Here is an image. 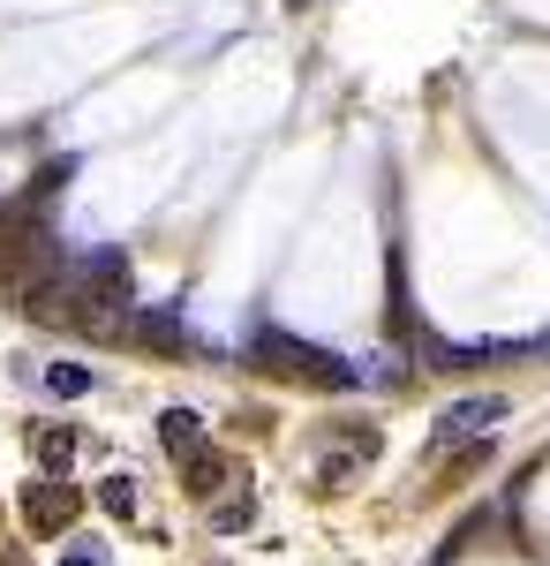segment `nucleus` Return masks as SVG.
<instances>
[{
    "label": "nucleus",
    "mask_w": 550,
    "mask_h": 566,
    "mask_svg": "<svg viewBox=\"0 0 550 566\" xmlns=\"http://www.w3.org/2000/svg\"><path fill=\"white\" fill-rule=\"evenodd\" d=\"M506 416H512V400H498V392H467V400H453V408L430 423V461H445L453 446H475V438H498Z\"/></svg>",
    "instance_id": "obj_1"
},
{
    "label": "nucleus",
    "mask_w": 550,
    "mask_h": 566,
    "mask_svg": "<svg viewBox=\"0 0 550 566\" xmlns=\"http://www.w3.org/2000/svg\"><path fill=\"white\" fill-rule=\"evenodd\" d=\"M45 386L61 392V400H84V392H91V370H84V363H53V370H45Z\"/></svg>",
    "instance_id": "obj_10"
},
{
    "label": "nucleus",
    "mask_w": 550,
    "mask_h": 566,
    "mask_svg": "<svg viewBox=\"0 0 550 566\" xmlns=\"http://www.w3.org/2000/svg\"><path fill=\"white\" fill-rule=\"evenodd\" d=\"M76 446H84V438L68 431V423H31V461H39V476H68V469H76Z\"/></svg>",
    "instance_id": "obj_6"
},
{
    "label": "nucleus",
    "mask_w": 550,
    "mask_h": 566,
    "mask_svg": "<svg viewBox=\"0 0 550 566\" xmlns=\"http://www.w3.org/2000/svg\"><path fill=\"white\" fill-rule=\"evenodd\" d=\"M181 483H189V491H197V499H204V506H212L219 491H226V483H234V461H226V453H219V446H204V453H197V461H189V469H181Z\"/></svg>",
    "instance_id": "obj_7"
},
{
    "label": "nucleus",
    "mask_w": 550,
    "mask_h": 566,
    "mask_svg": "<svg viewBox=\"0 0 550 566\" xmlns=\"http://www.w3.org/2000/svg\"><path fill=\"white\" fill-rule=\"evenodd\" d=\"M23 522L39 528V536H68V522H76V491L61 476H31L23 483Z\"/></svg>",
    "instance_id": "obj_3"
},
{
    "label": "nucleus",
    "mask_w": 550,
    "mask_h": 566,
    "mask_svg": "<svg viewBox=\"0 0 550 566\" xmlns=\"http://www.w3.org/2000/svg\"><path fill=\"white\" fill-rule=\"evenodd\" d=\"M61 566H106V552H91V544H68V559Z\"/></svg>",
    "instance_id": "obj_11"
},
{
    "label": "nucleus",
    "mask_w": 550,
    "mask_h": 566,
    "mask_svg": "<svg viewBox=\"0 0 550 566\" xmlns=\"http://www.w3.org/2000/svg\"><path fill=\"white\" fill-rule=\"evenodd\" d=\"M256 355H272V370H287V378H317V386H332V392L355 386V370L339 355L309 348V340H287V333H256Z\"/></svg>",
    "instance_id": "obj_2"
},
{
    "label": "nucleus",
    "mask_w": 550,
    "mask_h": 566,
    "mask_svg": "<svg viewBox=\"0 0 550 566\" xmlns=\"http://www.w3.org/2000/svg\"><path fill=\"white\" fill-rule=\"evenodd\" d=\"M250 522H256V491H250V483L226 491V499H212V528H219V536H242Z\"/></svg>",
    "instance_id": "obj_8"
},
{
    "label": "nucleus",
    "mask_w": 550,
    "mask_h": 566,
    "mask_svg": "<svg viewBox=\"0 0 550 566\" xmlns=\"http://www.w3.org/2000/svg\"><path fill=\"white\" fill-rule=\"evenodd\" d=\"M159 446H167L173 469H189V461L212 446V431H204V416H197V408H167V416H159Z\"/></svg>",
    "instance_id": "obj_4"
},
{
    "label": "nucleus",
    "mask_w": 550,
    "mask_h": 566,
    "mask_svg": "<svg viewBox=\"0 0 550 566\" xmlns=\"http://www.w3.org/2000/svg\"><path fill=\"white\" fill-rule=\"evenodd\" d=\"M98 514H114V522H136V476H98Z\"/></svg>",
    "instance_id": "obj_9"
},
{
    "label": "nucleus",
    "mask_w": 550,
    "mask_h": 566,
    "mask_svg": "<svg viewBox=\"0 0 550 566\" xmlns=\"http://www.w3.org/2000/svg\"><path fill=\"white\" fill-rule=\"evenodd\" d=\"M121 340H136V348H159V355H181L189 348V325L173 317V310H128V325H121Z\"/></svg>",
    "instance_id": "obj_5"
}]
</instances>
